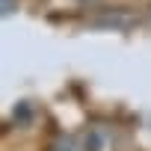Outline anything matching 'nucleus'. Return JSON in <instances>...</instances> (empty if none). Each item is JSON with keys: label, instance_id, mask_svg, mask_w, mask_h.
Masks as SVG:
<instances>
[{"label": "nucleus", "instance_id": "nucleus-1", "mask_svg": "<svg viewBox=\"0 0 151 151\" xmlns=\"http://www.w3.org/2000/svg\"><path fill=\"white\" fill-rule=\"evenodd\" d=\"M98 145H101V139H98V133H92V136H86V148H92V151H98Z\"/></svg>", "mask_w": 151, "mask_h": 151}]
</instances>
